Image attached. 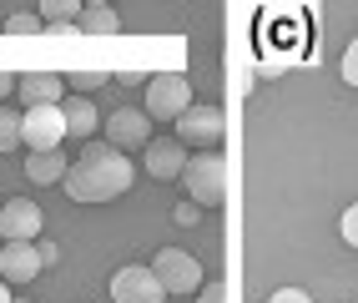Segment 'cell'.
Segmentation results:
<instances>
[{"label":"cell","instance_id":"cell-1","mask_svg":"<svg viewBox=\"0 0 358 303\" xmlns=\"http://www.w3.org/2000/svg\"><path fill=\"white\" fill-rule=\"evenodd\" d=\"M131 182H136V172H131V162L122 152L106 147V142H86L76 162H66L61 188H66L71 202H86L91 207V202H116Z\"/></svg>","mask_w":358,"mask_h":303},{"label":"cell","instance_id":"cell-2","mask_svg":"<svg viewBox=\"0 0 358 303\" xmlns=\"http://www.w3.org/2000/svg\"><path fill=\"white\" fill-rule=\"evenodd\" d=\"M182 188H187V202L222 207V192H227V162H222V152H187Z\"/></svg>","mask_w":358,"mask_h":303},{"label":"cell","instance_id":"cell-3","mask_svg":"<svg viewBox=\"0 0 358 303\" xmlns=\"http://www.w3.org/2000/svg\"><path fill=\"white\" fill-rule=\"evenodd\" d=\"M222 106L212 101H192L182 116H177V142L182 147H197V152H217L222 147Z\"/></svg>","mask_w":358,"mask_h":303},{"label":"cell","instance_id":"cell-4","mask_svg":"<svg viewBox=\"0 0 358 303\" xmlns=\"http://www.w3.org/2000/svg\"><path fill=\"white\" fill-rule=\"evenodd\" d=\"M192 106V86H187V76L182 71H157L152 81H147V111L152 122H177V116Z\"/></svg>","mask_w":358,"mask_h":303},{"label":"cell","instance_id":"cell-5","mask_svg":"<svg viewBox=\"0 0 358 303\" xmlns=\"http://www.w3.org/2000/svg\"><path fill=\"white\" fill-rule=\"evenodd\" d=\"M147 268L157 273L162 293H197V288H202V263H197L187 248H162Z\"/></svg>","mask_w":358,"mask_h":303},{"label":"cell","instance_id":"cell-6","mask_svg":"<svg viewBox=\"0 0 358 303\" xmlns=\"http://www.w3.org/2000/svg\"><path fill=\"white\" fill-rule=\"evenodd\" d=\"M20 142H26V152H61V142H66L61 106H26L20 111Z\"/></svg>","mask_w":358,"mask_h":303},{"label":"cell","instance_id":"cell-7","mask_svg":"<svg viewBox=\"0 0 358 303\" xmlns=\"http://www.w3.org/2000/svg\"><path fill=\"white\" fill-rule=\"evenodd\" d=\"M152 142V116L141 111V106H116L111 116H106V147H116V152H141Z\"/></svg>","mask_w":358,"mask_h":303},{"label":"cell","instance_id":"cell-8","mask_svg":"<svg viewBox=\"0 0 358 303\" xmlns=\"http://www.w3.org/2000/svg\"><path fill=\"white\" fill-rule=\"evenodd\" d=\"M111 303H166V293L147 263H127L111 273Z\"/></svg>","mask_w":358,"mask_h":303},{"label":"cell","instance_id":"cell-9","mask_svg":"<svg viewBox=\"0 0 358 303\" xmlns=\"http://www.w3.org/2000/svg\"><path fill=\"white\" fill-rule=\"evenodd\" d=\"M41 223H45V213L31 197L0 202V238H6V243H36L41 238Z\"/></svg>","mask_w":358,"mask_h":303},{"label":"cell","instance_id":"cell-10","mask_svg":"<svg viewBox=\"0 0 358 303\" xmlns=\"http://www.w3.org/2000/svg\"><path fill=\"white\" fill-rule=\"evenodd\" d=\"M45 268L36 258V243H6L0 248V283H10V288H26L36 283Z\"/></svg>","mask_w":358,"mask_h":303},{"label":"cell","instance_id":"cell-11","mask_svg":"<svg viewBox=\"0 0 358 303\" xmlns=\"http://www.w3.org/2000/svg\"><path fill=\"white\" fill-rule=\"evenodd\" d=\"M141 167H147L157 182H172L187 167V147L177 142V136H172V142H157V136H152V142L141 147Z\"/></svg>","mask_w":358,"mask_h":303},{"label":"cell","instance_id":"cell-12","mask_svg":"<svg viewBox=\"0 0 358 303\" xmlns=\"http://www.w3.org/2000/svg\"><path fill=\"white\" fill-rule=\"evenodd\" d=\"M61 127H66L71 142H91V136H96V127H101L96 101H86V97H66V101H61Z\"/></svg>","mask_w":358,"mask_h":303},{"label":"cell","instance_id":"cell-13","mask_svg":"<svg viewBox=\"0 0 358 303\" xmlns=\"http://www.w3.org/2000/svg\"><path fill=\"white\" fill-rule=\"evenodd\" d=\"M15 91H20V101H31V106H61L66 101V81L56 71H26L15 81Z\"/></svg>","mask_w":358,"mask_h":303},{"label":"cell","instance_id":"cell-14","mask_svg":"<svg viewBox=\"0 0 358 303\" xmlns=\"http://www.w3.org/2000/svg\"><path fill=\"white\" fill-rule=\"evenodd\" d=\"M116 31H122V15H116V6H106V0H91V6H81L76 36H116Z\"/></svg>","mask_w":358,"mask_h":303},{"label":"cell","instance_id":"cell-15","mask_svg":"<svg viewBox=\"0 0 358 303\" xmlns=\"http://www.w3.org/2000/svg\"><path fill=\"white\" fill-rule=\"evenodd\" d=\"M26 177L41 188H61L66 177V152H26Z\"/></svg>","mask_w":358,"mask_h":303},{"label":"cell","instance_id":"cell-16","mask_svg":"<svg viewBox=\"0 0 358 303\" xmlns=\"http://www.w3.org/2000/svg\"><path fill=\"white\" fill-rule=\"evenodd\" d=\"M0 31H10V36H36V31H45V20H41L36 10H26V6H15L10 15H0Z\"/></svg>","mask_w":358,"mask_h":303},{"label":"cell","instance_id":"cell-17","mask_svg":"<svg viewBox=\"0 0 358 303\" xmlns=\"http://www.w3.org/2000/svg\"><path fill=\"white\" fill-rule=\"evenodd\" d=\"M36 15H41V20H51V26H76L81 6H76V0H45Z\"/></svg>","mask_w":358,"mask_h":303},{"label":"cell","instance_id":"cell-18","mask_svg":"<svg viewBox=\"0 0 358 303\" xmlns=\"http://www.w3.org/2000/svg\"><path fill=\"white\" fill-rule=\"evenodd\" d=\"M66 81H71V86H76V91H81V97H91V91H101V86L111 81V71H106V66H101V71H96V66H81V71H71Z\"/></svg>","mask_w":358,"mask_h":303},{"label":"cell","instance_id":"cell-19","mask_svg":"<svg viewBox=\"0 0 358 303\" xmlns=\"http://www.w3.org/2000/svg\"><path fill=\"white\" fill-rule=\"evenodd\" d=\"M20 147V111L0 106V152H15Z\"/></svg>","mask_w":358,"mask_h":303},{"label":"cell","instance_id":"cell-20","mask_svg":"<svg viewBox=\"0 0 358 303\" xmlns=\"http://www.w3.org/2000/svg\"><path fill=\"white\" fill-rule=\"evenodd\" d=\"M172 223H177V227H197V223H202V207H197V202H177V207H172Z\"/></svg>","mask_w":358,"mask_h":303},{"label":"cell","instance_id":"cell-21","mask_svg":"<svg viewBox=\"0 0 358 303\" xmlns=\"http://www.w3.org/2000/svg\"><path fill=\"white\" fill-rule=\"evenodd\" d=\"M338 232H343V243H358V207H343V218H338Z\"/></svg>","mask_w":358,"mask_h":303},{"label":"cell","instance_id":"cell-22","mask_svg":"<svg viewBox=\"0 0 358 303\" xmlns=\"http://www.w3.org/2000/svg\"><path fill=\"white\" fill-rule=\"evenodd\" d=\"M36 258H41V268H51V263H61V248L51 238H36Z\"/></svg>","mask_w":358,"mask_h":303},{"label":"cell","instance_id":"cell-23","mask_svg":"<svg viewBox=\"0 0 358 303\" xmlns=\"http://www.w3.org/2000/svg\"><path fill=\"white\" fill-rule=\"evenodd\" d=\"M268 303H313V293H308V288H278Z\"/></svg>","mask_w":358,"mask_h":303},{"label":"cell","instance_id":"cell-24","mask_svg":"<svg viewBox=\"0 0 358 303\" xmlns=\"http://www.w3.org/2000/svg\"><path fill=\"white\" fill-rule=\"evenodd\" d=\"M197 303H227V288H222V278H217V283H202V288H197Z\"/></svg>","mask_w":358,"mask_h":303},{"label":"cell","instance_id":"cell-25","mask_svg":"<svg viewBox=\"0 0 358 303\" xmlns=\"http://www.w3.org/2000/svg\"><path fill=\"white\" fill-rule=\"evenodd\" d=\"M353 61H358V45H348V51H343V61H338V71H343V81H348V86L358 81V66H353Z\"/></svg>","mask_w":358,"mask_h":303},{"label":"cell","instance_id":"cell-26","mask_svg":"<svg viewBox=\"0 0 358 303\" xmlns=\"http://www.w3.org/2000/svg\"><path fill=\"white\" fill-rule=\"evenodd\" d=\"M282 71H288V61H282V56H268V61H257V76H282Z\"/></svg>","mask_w":358,"mask_h":303},{"label":"cell","instance_id":"cell-27","mask_svg":"<svg viewBox=\"0 0 358 303\" xmlns=\"http://www.w3.org/2000/svg\"><path fill=\"white\" fill-rule=\"evenodd\" d=\"M0 97H15V76L10 71H0Z\"/></svg>","mask_w":358,"mask_h":303},{"label":"cell","instance_id":"cell-28","mask_svg":"<svg viewBox=\"0 0 358 303\" xmlns=\"http://www.w3.org/2000/svg\"><path fill=\"white\" fill-rule=\"evenodd\" d=\"M10 298H15V288H10V283H0V303H10Z\"/></svg>","mask_w":358,"mask_h":303},{"label":"cell","instance_id":"cell-29","mask_svg":"<svg viewBox=\"0 0 358 303\" xmlns=\"http://www.w3.org/2000/svg\"><path fill=\"white\" fill-rule=\"evenodd\" d=\"M10 303H26V298H10Z\"/></svg>","mask_w":358,"mask_h":303}]
</instances>
